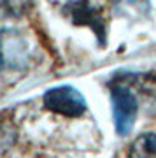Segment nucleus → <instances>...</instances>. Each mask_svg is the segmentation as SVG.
I'll return each instance as SVG.
<instances>
[{
	"instance_id": "obj_1",
	"label": "nucleus",
	"mask_w": 156,
	"mask_h": 158,
	"mask_svg": "<svg viewBox=\"0 0 156 158\" xmlns=\"http://www.w3.org/2000/svg\"><path fill=\"white\" fill-rule=\"evenodd\" d=\"M111 100L117 135H128L133 130L137 116H139V97L135 95L133 86L130 85L126 76L112 79Z\"/></svg>"
},
{
	"instance_id": "obj_2",
	"label": "nucleus",
	"mask_w": 156,
	"mask_h": 158,
	"mask_svg": "<svg viewBox=\"0 0 156 158\" xmlns=\"http://www.w3.org/2000/svg\"><path fill=\"white\" fill-rule=\"evenodd\" d=\"M42 102L47 111L67 116V118H79L88 109V104L83 93L70 85L49 88L42 97Z\"/></svg>"
},
{
	"instance_id": "obj_3",
	"label": "nucleus",
	"mask_w": 156,
	"mask_h": 158,
	"mask_svg": "<svg viewBox=\"0 0 156 158\" xmlns=\"http://www.w3.org/2000/svg\"><path fill=\"white\" fill-rule=\"evenodd\" d=\"M65 12L74 25L89 27L100 39V44H105V23L102 19L98 9L91 6L88 0H74L68 6H65Z\"/></svg>"
},
{
	"instance_id": "obj_4",
	"label": "nucleus",
	"mask_w": 156,
	"mask_h": 158,
	"mask_svg": "<svg viewBox=\"0 0 156 158\" xmlns=\"http://www.w3.org/2000/svg\"><path fill=\"white\" fill-rule=\"evenodd\" d=\"M112 7L117 16L128 19H142L149 14V0H112Z\"/></svg>"
},
{
	"instance_id": "obj_5",
	"label": "nucleus",
	"mask_w": 156,
	"mask_h": 158,
	"mask_svg": "<svg viewBox=\"0 0 156 158\" xmlns=\"http://www.w3.org/2000/svg\"><path fill=\"white\" fill-rule=\"evenodd\" d=\"M128 158H156V134H142L132 142Z\"/></svg>"
}]
</instances>
